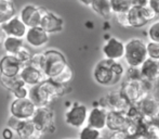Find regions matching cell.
<instances>
[{
    "instance_id": "cell-14",
    "label": "cell",
    "mask_w": 159,
    "mask_h": 139,
    "mask_svg": "<svg viewBox=\"0 0 159 139\" xmlns=\"http://www.w3.org/2000/svg\"><path fill=\"white\" fill-rule=\"evenodd\" d=\"M40 27L43 28L49 35L61 33L64 28V20L53 11L46 9L42 14Z\"/></svg>"
},
{
    "instance_id": "cell-35",
    "label": "cell",
    "mask_w": 159,
    "mask_h": 139,
    "mask_svg": "<svg viewBox=\"0 0 159 139\" xmlns=\"http://www.w3.org/2000/svg\"><path fill=\"white\" fill-rule=\"evenodd\" d=\"M114 15H115L117 23L119 24V25L121 26V27H125V28L130 27V25H129V20H128V14H127V12L114 13Z\"/></svg>"
},
{
    "instance_id": "cell-28",
    "label": "cell",
    "mask_w": 159,
    "mask_h": 139,
    "mask_svg": "<svg viewBox=\"0 0 159 139\" xmlns=\"http://www.w3.org/2000/svg\"><path fill=\"white\" fill-rule=\"evenodd\" d=\"M111 2V8L114 13L120 12H128L129 9L132 7L131 0H109Z\"/></svg>"
},
{
    "instance_id": "cell-18",
    "label": "cell",
    "mask_w": 159,
    "mask_h": 139,
    "mask_svg": "<svg viewBox=\"0 0 159 139\" xmlns=\"http://www.w3.org/2000/svg\"><path fill=\"white\" fill-rule=\"evenodd\" d=\"M4 33L7 36H12V37L23 38L25 37V34L27 32V26L24 24V22L20 19L19 14L13 15L12 17L1 24Z\"/></svg>"
},
{
    "instance_id": "cell-41",
    "label": "cell",
    "mask_w": 159,
    "mask_h": 139,
    "mask_svg": "<svg viewBox=\"0 0 159 139\" xmlns=\"http://www.w3.org/2000/svg\"><path fill=\"white\" fill-rule=\"evenodd\" d=\"M132 6L135 7H146L148 6V0H131Z\"/></svg>"
},
{
    "instance_id": "cell-4",
    "label": "cell",
    "mask_w": 159,
    "mask_h": 139,
    "mask_svg": "<svg viewBox=\"0 0 159 139\" xmlns=\"http://www.w3.org/2000/svg\"><path fill=\"white\" fill-rule=\"evenodd\" d=\"M146 44L142 39L132 38L125 44L124 59L127 64L132 68H140L141 64L147 59Z\"/></svg>"
},
{
    "instance_id": "cell-34",
    "label": "cell",
    "mask_w": 159,
    "mask_h": 139,
    "mask_svg": "<svg viewBox=\"0 0 159 139\" xmlns=\"http://www.w3.org/2000/svg\"><path fill=\"white\" fill-rule=\"evenodd\" d=\"M14 98L16 99H23V98H28V93H30V87L26 86V85H23V86L19 87L15 90H13L12 93Z\"/></svg>"
},
{
    "instance_id": "cell-20",
    "label": "cell",
    "mask_w": 159,
    "mask_h": 139,
    "mask_svg": "<svg viewBox=\"0 0 159 139\" xmlns=\"http://www.w3.org/2000/svg\"><path fill=\"white\" fill-rule=\"evenodd\" d=\"M23 64L13 55H4L0 58V75L17 76Z\"/></svg>"
},
{
    "instance_id": "cell-38",
    "label": "cell",
    "mask_w": 159,
    "mask_h": 139,
    "mask_svg": "<svg viewBox=\"0 0 159 139\" xmlns=\"http://www.w3.org/2000/svg\"><path fill=\"white\" fill-rule=\"evenodd\" d=\"M108 139H128V137L124 132H111Z\"/></svg>"
},
{
    "instance_id": "cell-9",
    "label": "cell",
    "mask_w": 159,
    "mask_h": 139,
    "mask_svg": "<svg viewBox=\"0 0 159 139\" xmlns=\"http://www.w3.org/2000/svg\"><path fill=\"white\" fill-rule=\"evenodd\" d=\"M141 79H127L120 88V93L130 104H136L147 95L144 91Z\"/></svg>"
},
{
    "instance_id": "cell-25",
    "label": "cell",
    "mask_w": 159,
    "mask_h": 139,
    "mask_svg": "<svg viewBox=\"0 0 159 139\" xmlns=\"http://www.w3.org/2000/svg\"><path fill=\"white\" fill-rule=\"evenodd\" d=\"M24 45V39L23 38H17V37H12V36H7L6 39L2 42V48H3L4 52L7 55H15L17 50L21 48Z\"/></svg>"
},
{
    "instance_id": "cell-13",
    "label": "cell",
    "mask_w": 159,
    "mask_h": 139,
    "mask_svg": "<svg viewBox=\"0 0 159 139\" xmlns=\"http://www.w3.org/2000/svg\"><path fill=\"white\" fill-rule=\"evenodd\" d=\"M44 10H46V8L35 6V4H32V3L25 4V6L20 10L19 17L27 27L39 26Z\"/></svg>"
},
{
    "instance_id": "cell-30",
    "label": "cell",
    "mask_w": 159,
    "mask_h": 139,
    "mask_svg": "<svg viewBox=\"0 0 159 139\" xmlns=\"http://www.w3.org/2000/svg\"><path fill=\"white\" fill-rule=\"evenodd\" d=\"M73 76H74L73 70H71L70 66L67 64V65L64 68L63 71H62L57 76H55L54 78H52V79L57 83H60V84L67 85L71 79H73Z\"/></svg>"
},
{
    "instance_id": "cell-3",
    "label": "cell",
    "mask_w": 159,
    "mask_h": 139,
    "mask_svg": "<svg viewBox=\"0 0 159 139\" xmlns=\"http://www.w3.org/2000/svg\"><path fill=\"white\" fill-rule=\"evenodd\" d=\"M66 65L67 60L61 51L57 49H48L42 52L41 71L46 78H54Z\"/></svg>"
},
{
    "instance_id": "cell-21",
    "label": "cell",
    "mask_w": 159,
    "mask_h": 139,
    "mask_svg": "<svg viewBox=\"0 0 159 139\" xmlns=\"http://www.w3.org/2000/svg\"><path fill=\"white\" fill-rule=\"evenodd\" d=\"M128 124V117L125 113L115 111L107 112L106 128L109 132H124L126 131Z\"/></svg>"
},
{
    "instance_id": "cell-2",
    "label": "cell",
    "mask_w": 159,
    "mask_h": 139,
    "mask_svg": "<svg viewBox=\"0 0 159 139\" xmlns=\"http://www.w3.org/2000/svg\"><path fill=\"white\" fill-rule=\"evenodd\" d=\"M126 70L118 61L103 59L98 62L93 70V78L102 86H113L124 77Z\"/></svg>"
},
{
    "instance_id": "cell-36",
    "label": "cell",
    "mask_w": 159,
    "mask_h": 139,
    "mask_svg": "<svg viewBox=\"0 0 159 139\" xmlns=\"http://www.w3.org/2000/svg\"><path fill=\"white\" fill-rule=\"evenodd\" d=\"M125 74H127V79H141V78H142L141 73H140V69L139 68L129 66L128 71Z\"/></svg>"
},
{
    "instance_id": "cell-31",
    "label": "cell",
    "mask_w": 159,
    "mask_h": 139,
    "mask_svg": "<svg viewBox=\"0 0 159 139\" xmlns=\"http://www.w3.org/2000/svg\"><path fill=\"white\" fill-rule=\"evenodd\" d=\"M14 55L22 64H26L30 62V57H32V52H30V50L25 46V45H23V46L15 52Z\"/></svg>"
},
{
    "instance_id": "cell-6",
    "label": "cell",
    "mask_w": 159,
    "mask_h": 139,
    "mask_svg": "<svg viewBox=\"0 0 159 139\" xmlns=\"http://www.w3.org/2000/svg\"><path fill=\"white\" fill-rule=\"evenodd\" d=\"M128 20H129L130 27H143L147 25L149 22L154 21L158 17L157 13L149 8L146 7H135L132 6L127 12Z\"/></svg>"
},
{
    "instance_id": "cell-16",
    "label": "cell",
    "mask_w": 159,
    "mask_h": 139,
    "mask_svg": "<svg viewBox=\"0 0 159 139\" xmlns=\"http://www.w3.org/2000/svg\"><path fill=\"white\" fill-rule=\"evenodd\" d=\"M102 52L106 59L118 61L122 59L125 55V42L116 37H108L104 46L102 47Z\"/></svg>"
},
{
    "instance_id": "cell-15",
    "label": "cell",
    "mask_w": 159,
    "mask_h": 139,
    "mask_svg": "<svg viewBox=\"0 0 159 139\" xmlns=\"http://www.w3.org/2000/svg\"><path fill=\"white\" fill-rule=\"evenodd\" d=\"M50 39V35L40 26H33V27H28L27 32L25 34L24 40L28 46L32 48H42V47L47 46Z\"/></svg>"
},
{
    "instance_id": "cell-32",
    "label": "cell",
    "mask_w": 159,
    "mask_h": 139,
    "mask_svg": "<svg viewBox=\"0 0 159 139\" xmlns=\"http://www.w3.org/2000/svg\"><path fill=\"white\" fill-rule=\"evenodd\" d=\"M146 51H147V57L159 61V42L149 40L146 44Z\"/></svg>"
},
{
    "instance_id": "cell-7",
    "label": "cell",
    "mask_w": 159,
    "mask_h": 139,
    "mask_svg": "<svg viewBox=\"0 0 159 139\" xmlns=\"http://www.w3.org/2000/svg\"><path fill=\"white\" fill-rule=\"evenodd\" d=\"M30 120L33 121L37 129L43 134L46 132L52 133V131H54V112L49 105L36 108L35 113Z\"/></svg>"
},
{
    "instance_id": "cell-37",
    "label": "cell",
    "mask_w": 159,
    "mask_h": 139,
    "mask_svg": "<svg viewBox=\"0 0 159 139\" xmlns=\"http://www.w3.org/2000/svg\"><path fill=\"white\" fill-rule=\"evenodd\" d=\"M41 61H42V52H39V53L32 55V57H30V60L28 63L41 70Z\"/></svg>"
},
{
    "instance_id": "cell-24",
    "label": "cell",
    "mask_w": 159,
    "mask_h": 139,
    "mask_svg": "<svg viewBox=\"0 0 159 139\" xmlns=\"http://www.w3.org/2000/svg\"><path fill=\"white\" fill-rule=\"evenodd\" d=\"M16 14V8L13 0H0V24L8 21Z\"/></svg>"
},
{
    "instance_id": "cell-1",
    "label": "cell",
    "mask_w": 159,
    "mask_h": 139,
    "mask_svg": "<svg viewBox=\"0 0 159 139\" xmlns=\"http://www.w3.org/2000/svg\"><path fill=\"white\" fill-rule=\"evenodd\" d=\"M66 85L53 80L52 78H46L41 83L30 87L28 98L36 107L50 105L53 100L66 93Z\"/></svg>"
},
{
    "instance_id": "cell-8",
    "label": "cell",
    "mask_w": 159,
    "mask_h": 139,
    "mask_svg": "<svg viewBox=\"0 0 159 139\" xmlns=\"http://www.w3.org/2000/svg\"><path fill=\"white\" fill-rule=\"evenodd\" d=\"M102 108H104L107 112L115 111L120 113H126L128 108L130 107V103L126 100V98L122 96L120 90H115L108 93L106 96L100 99V104Z\"/></svg>"
},
{
    "instance_id": "cell-10",
    "label": "cell",
    "mask_w": 159,
    "mask_h": 139,
    "mask_svg": "<svg viewBox=\"0 0 159 139\" xmlns=\"http://www.w3.org/2000/svg\"><path fill=\"white\" fill-rule=\"evenodd\" d=\"M88 108L79 102H74L65 113V122L74 128H81L87 123Z\"/></svg>"
},
{
    "instance_id": "cell-17",
    "label": "cell",
    "mask_w": 159,
    "mask_h": 139,
    "mask_svg": "<svg viewBox=\"0 0 159 139\" xmlns=\"http://www.w3.org/2000/svg\"><path fill=\"white\" fill-rule=\"evenodd\" d=\"M19 76L24 82V84L28 87L35 86V85L41 83L43 79H46V76L42 73L41 70L36 68V66H34L30 63H26L22 65Z\"/></svg>"
},
{
    "instance_id": "cell-42",
    "label": "cell",
    "mask_w": 159,
    "mask_h": 139,
    "mask_svg": "<svg viewBox=\"0 0 159 139\" xmlns=\"http://www.w3.org/2000/svg\"><path fill=\"white\" fill-rule=\"evenodd\" d=\"M6 37H7V35H6V33H4L3 28H2L1 24H0V46H1V45H2V42H3V40L6 39Z\"/></svg>"
},
{
    "instance_id": "cell-5",
    "label": "cell",
    "mask_w": 159,
    "mask_h": 139,
    "mask_svg": "<svg viewBox=\"0 0 159 139\" xmlns=\"http://www.w3.org/2000/svg\"><path fill=\"white\" fill-rule=\"evenodd\" d=\"M9 127L14 131L20 139H40L43 136V133L37 129L32 120H17L11 116Z\"/></svg>"
},
{
    "instance_id": "cell-44",
    "label": "cell",
    "mask_w": 159,
    "mask_h": 139,
    "mask_svg": "<svg viewBox=\"0 0 159 139\" xmlns=\"http://www.w3.org/2000/svg\"><path fill=\"white\" fill-rule=\"evenodd\" d=\"M128 139H146L144 135H136V136H133V137H128Z\"/></svg>"
},
{
    "instance_id": "cell-23",
    "label": "cell",
    "mask_w": 159,
    "mask_h": 139,
    "mask_svg": "<svg viewBox=\"0 0 159 139\" xmlns=\"http://www.w3.org/2000/svg\"><path fill=\"white\" fill-rule=\"evenodd\" d=\"M90 7L93 10V12H95L98 17L105 20L111 19V17L113 15L109 0H93Z\"/></svg>"
},
{
    "instance_id": "cell-19",
    "label": "cell",
    "mask_w": 159,
    "mask_h": 139,
    "mask_svg": "<svg viewBox=\"0 0 159 139\" xmlns=\"http://www.w3.org/2000/svg\"><path fill=\"white\" fill-rule=\"evenodd\" d=\"M107 111L101 105H95L90 111H88L87 123L89 126L96 128L98 131H103L106 128Z\"/></svg>"
},
{
    "instance_id": "cell-26",
    "label": "cell",
    "mask_w": 159,
    "mask_h": 139,
    "mask_svg": "<svg viewBox=\"0 0 159 139\" xmlns=\"http://www.w3.org/2000/svg\"><path fill=\"white\" fill-rule=\"evenodd\" d=\"M0 84H1L2 87H4L7 90L10 91V93H12L13 90H15V89L19 88V87L25 85L19 75L17 76H1L0 75Z\"/></svg>"
},
{
    "instance_id": "cell-22",
    "label": "cell",
    "mask_w": 159,
    "mask_h": 139,
    "mask_svg": "<svg viewBox=\"0 0 159 139\" xmlns=\"http://www.w3.org/2000/svg\"><path fill=\"white\" fill-rule=\"evenodd\" d=\"M140 73L142 78L152 82H157L159 79V61L147 58L140 68Z\"/></svg>"
},
{
    "instance_id": "cell-40",
    "label": "cell",
    "mask_w": 159,
    "mask_h": 139,
    "mask_svg": "<svg viewBox=\"0 0 159 139\" xmlns=\"http://www.w3.org/2000/svg\"><path fill=\"white\" fill-rule=\"evenodd\" d=\"M148 7L159 15V0H148Z\"/></svg>"
},
{
    "instance_id": "cell-43",
    "label": "cell",
    "mask_w": 159,
    "mask_h": 139,
    "mask_svg": "<svg viewBox=\"0 0 159 139\" xmlns=\"http://www.w3.org/2000/svg\"><path fill=\"white\" fill-rule=\"evenodd\" d=\"M93 0H79L80 3H82L84 6H87V7H90L91 3H92Z\"/></svg>"
},
{
    "instance_id": "cell-29",
    "label": "cell",
    "mask_w": 159,
    "mask_h": 139,
    "mask_svg": "<svg viewBox=\"0 0 159 139\" xmlns=\"http://www.w3.org/2000/svg\"><path fill=\"white\" fill-rule=\"evenodd\" d=\"M102 136V131L89 126H82L79 132V138L78 139H100Z\"/></svg>"
},
{
    "instance_id": "cell-27",
    "label": "cell",
    "mask_w": 159,
    "mask_h": 139,
    "mask_svg": "<svg viewBox=\"0 0 159 139\" xmlns=\"http://www.w3.org/2000/svg\"><path fill=\"white\" fill-rule=\"evenodd\" d=\"M142 135H144L146 139H159V125L157 123H154V121H146Z\"/></svg>"
},
{
    "instance_id": "cell-39",
    "label": "cell",
    "mask_w": 159,
    "mask_h": 139,
    "mask_svg": "<svg viewBox=\"0 0 159 139\" xmlns=\"http://www.w3.org/2000/svg\"><path fill=\"white\" fill-rule=\"evenodd\" d=\"M14 137V131L11 127H6L2 132V138L3 139H12Z\"/></svg>"
},
{
    "instance_id": "cell-11",
    "label": "cell",
    "mask_w": 159,
    "mask_h": 139,
    "mask_svg": "<svg viewBox=\"0 0 159 139\" xmlns=\"http://www.w3.org/2000/svg\"><path fill=\"white\" fill-rule=\"evenodd\" d=\"M139 112L143 118L146 121L153 122L159 118V99L153 93L146 95L143 99L136 103Z\"/></svg>"
},
{
    "instance_id": "cell-12",
    "label": "cell",
    "mask_w": 159,
    "mask_h": 139,
    "mask_svg": "<svg viewBox=\"0 0 159 139\" xmlns=\"http://www.w3.org/2000/svg\"><path fill=\"white\" fill-rule=\"evenodd\" d=\"M36 105L30 98L16 99L15 98L10 105L11 116L17 120H30L36 111Z\"/></svg>"
},
{
    "instance_id": "cell-33",
    "label": "cell",
    "mask_w": 159,
    "mask_h": 139,
    "mask_svg": "<svg viewBox=\"0 0 159 139\" xmlns=\"http://www.w3.org/2000/svg\"><path fill=\"white\" fill-rule=\"evenodd\" d=\"M147 34H148L149 40L155 41V42H159V20L152 23V25L149 26V28H148Z\"/></svg>"
}]
</instances>
